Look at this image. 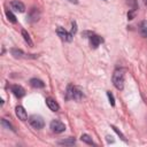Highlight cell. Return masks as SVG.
Listing matches in <instances>:
<instances>
[{"instance_id": "21", "label": "cell", "mask_w": 147, "mask_h": 147, "mask_svg": "<svg viewBox=\"0 0 147 147\" xmlns=\"http://www.w3.org/2000/svg\"><path fill=\"white\" fill-rule=\"evenodd\" d=\"M111 129H113V130H114V131H115V132H116V133H117V134H118V136H119V137L122 138V140H124V141H125V137H124V136L122 134V132H121V131H119V130H118V129H117L116 126L111 125Z\"/></svg>"}, {"instance_id": "18", "label": "cell", "mask_w": 147, "mask_h": 147, "mask_svg": "<svg viewBox=\"0 0 147 147\" xmlns=\"http://www.w3.org/2000/svg\"><path fill=\"white\" fill-rule=\"evenodd\" d=\"M6 16H7L8 21H10L11 23H16V17L10 10H6Z\"/></svg>"}, {"instance_id": "5", "label": "cell", "mask_w": 147, "mask_h": 147, "mask_svg": "<svg viewBox=\"0 0 147 147\" xmlns=\"http://www.w3.org/2000/svg\"><path fill=\"white\" fill-rule=\"evenodd\" d=\"M56 33H57V36H59L63 41H71V40H72V33H69L68 31H65L64 28L59 26V28L56 29Z\"/></svg>"}, {"instance_id": "23", "label": "cell", "mask_w": 147, "mask_h": 147, "mask_svg": "<svg viewBox=\"0 0 147 147\" xmlns=\"http://www.w3.org/2000/svg\"><path fill=\"white\" fill-rule=\"evenodd\" d=\"M134 11H136V10L131 9V10L127 13V18H129V20H133V17H134Z\"/></svg>"}, {"instance_id": "24", "label": "cell", "mask_w": 147, "mask_h": 147, "mask_svg": "<svg viewBox=\"0 0 147 147\" xmlns=\"http://www.w3.org/2000/svg\"><path fill=\"white\" fill-rule=\"evenodd\" d=\"M77 31V25H76V22H72V30H71V33L75 34Z\"/></svg>"}, {"instance_id": "3", "label": "cell", "mask_w": 147, "mask_h": 147, "mask_svg": "<svg viewBox=\"0 0 147 147\" xmlns=\"http://www.w3.org/2000/svg\"><path fill=\"white\" fill-rule=\"evenodd\" d=\"M29 123H30V125H31L32 127H34V129H37V130L42 129L44 125H45V122H44L42 117L39 116V115H32V116H30Z\"/></svg>"}, {"instance_id": "8", "label": "cell", "mask_w": 147, "mask_h": 147, "mask_svg": "<svg viewBox=\"0 0 147 147\" xmlns=\"http://www.w3.org/2000/svg\"><path fill=\"white\" fill-rule=\"evenodd\" d=\"M11 92L16 98H22V96L25 95V90L20 85H13L11 86Z\"/></svg>"}, {"instance_id": "20", "label": "cell", "mask_w": 147, "mask_h": 147, "mask_svg": "<svg viewBox=\"0 0 147 147\" xmlns=\"http://www.w3.org/2000/svg\"><path fill=\"white\" fill-rule=\"evenodd\" d=\"M107 96H108V99H109L110 105L114 107V106H115V99H114V95H113V94H111V93L108 91V92H107Z\"/></svg>"}, {"instance_id": "16", "label": "cell", "mask_w": 147, "mask_h": 147, "mask_svg": "<svg viewBox=\"0 0 147 147\" xmlns=\"http://www.w3.org/2000/svg\"><path fill=\"white\" fill-rule=\"evenodd\" d=\"M22 36H23V38H24V40L29 44V46H33V42H32V40H31V38H30V34L25 31V30H22Z\"/></svg>"}, {"instance_id": "26", "label": "cell", "mask_w": 147, "mask_h": 147, "mask_svg": "<svg viewBox=\"0 0 147 147\" xmlns=\"http://www.w3.org/2000/svg\"><path fill=\"white\" fill-rule=\"evenodd\" d=\"M145 3H146V5H147V0H145Z\"/></svg>"}, {"instance_id": "10", "label": "cell", "mask_w": 147, "mask_h": 147, "mask_svg": "<svg viewBox=\"0 0 147 147\" xmlns=\"http://www.w3.org/2000/svg\"><path fill=\"white\" fill-rule=\"evenodd\" d=\"M88 38H90V44H91V46L93 48H96L102 42V38L99 37V36H96V34H91Z\"/></svg>"}, {"instance_id": "2", "label": "cell", "mask_w": 147, "mask_h": 147, "mask_svg": "<svg viewBox=\"0 0 147 147\" xmlns=\"http://www.w3.org/2000/svg\"><path fill=\"white\" fill-rule=\"evenodd\" d=\"M113 84L114 86L122 91L124 88V72L122 70H116L113 75Z\"/></svg>"}, {"instance_id": "14", "label": "cell", "mask_w": 147, "mask_h": 147, "mask_svg": "<svg viewBox=\"0 0 147 147\" xmlns=\"http://www.w3.org/2000/svg\"><path fill=\"white\" fill-rule=\"evenodd\" d=\"M139 30H140L141 36L145 37V38H147V21H142L140 23V29Z\"/></svg>"}, {"instance_id": "17", "label": "cell", "mask_w": 147, "mask_h": 147, "mask_svg": "<svg viewBox=\"0 0 147 147\" xmlns=\"http://www.w3.org/2000/svg\"><path fill=\"white\" fill-rule=\"evenodd\" d=\"M80 139H82V141H84V142H86V144H88V145H93V140H92V138L88 136V134H82V137H80Z\"/></svg>"}, {"instance_id": "6", "label": "cell", "mask_w": 147, "mask_h": 147, "mask_svg": "<svg viewBox=\"0 0 147 147\" xmlns=\"http://www.w3.org/2000/svg\"><path fill=\"white\" fill-rule=\"evenodd\" d=\"M10 7L13 10L15 11H18V13H23L25 10V6L22 1H18V0H13L10 1Z\"/></svg>"}, {"instance_id": "11", "label": "cell", "mask_w": 147, "mask_h": 147, "mask_svg": "<svg viewBox=\"0 0 147 147\" xmlns=\"http://www.w3.org/2000/svg\"><path fill=\"white\" fill-rule=\"evenodd\" d=\"M46 105L48 106V108H49L52 111H57V110L60 109L59 103H57L53 98H47V99H46Z\"/></svg>"}, {"instance_id": "13", "label": "cell", "mask_w": 147, "mask_h": 147, "mask_svg": "<svg viewBox=\"0 0 147 147\" xmlns=\"http://www.w3.org/2000/svg\"><path fill=\"white\" fill-rule=\"evenodd\" d=\"M75 142H76V139L75 138H67V139H62V140H59L57 141L59 145H67V146L75 145Z\"/></svg>"}, {"instance_id": "9", "label": "cell", "mask_w": 147, "mask_h": 147, "mask_svg": "<svg viewBox=\"0 0 147 147\" xmlns=\"http://www.w3.org/2000/svg\"><path fill=\"white\" fill-rule=\"evenodd\" d=\"M15 110H16V116L18 117V119H21V121H26L28 119V114H26L25 109L22 106H17L15 108Z\"/></svg>"}, {"instance_id": "25", "label": "cell", "mask_w": 147, "mask_h": 147, "mask_svg": "<svg viewBox=\"0 0 147 147\" xmlns=\"http://www.w3.org/2000/svg\"><path fill=\"white\" fill-rule=\"evenodd\" d=\"M68 1H70L72 3H78V0H68Z\"/></svg>"}, {"instance_id": "1", "label": "cell", "mask_w": 147, "mask_h": 147, "mask_svg": "<svg viewBox=\"0 0 147 147\" xmlns=\"http://www.w3.org/2000/svg\"><path fill=\"white\" fill-rule=\"evenodd\" d=\"M83 96H84V95H83V92H82L78 87L72 86V85H69V86H68L67 95H65V98H67L68 100H69V99H74V100H76V101H80Z\"/></svg>"}, {"instance_id": "12", "label": "cell", "mask_w": 147, "mask_h": 147, "mask_svg": "<svg viewBox=\"0 0 147 147\" xmlns=\"http://www.w3.org/2000/svg\"><path fill=\"white\" fill-rule=\"evenodd\" d=\"M30 85L32 87H34V88H42L45 86L44 82L40 80V79H38V78H31L30 79Z\"/></svg>"}, {"instance_id": "4", "label": "cell", "mask_w": 147, "mask_h": 147, "mask_svg": "<svg viewBox=\"0 0 147 147\" xmlns=\"http://www.w3.org/2000/svg\"><path fill=\"white\" fill-rule=\"evenodd\" d=\"M49 126H51V130H52L53 132H55V133H61V132H63V131L65 130V125H64L62 122L57 121V119L52 121Z\"/></svg>"}, {"instance_id": "15", "label": "cell", "mask_w": 147, "mask_h": 147, "mask_svg": "<svg viewBox=\"0 0 147 147\" xmlns=\"http://www.w3.org/2000/svg\"><path fill=\"white\" fill-rule=\"evenodd\" d=\"M10 53H11V55L14 56V57H23V55H24V52L22 51V49H18V48H11V51H10Z\"/></svg>"}, {"instance_id": "19", "label": "cell", "mask_w": 147, "mask_h": 147, "mask_svg": "<svg viewBox=\"0 0 147 147\" xmlns=\"http://www.w3.org/2000/svg\"><path fill=\"white\" fill-rule=\"evenodd\" d=\"M126 5H127L129 7H131V9H133V10H136L137 7H138L137 0H126Z\"/></svg>"}, {"instance_id": "7", "label": "cell", "mask_w": 147, "mask_h": 147, "mask_svg": "<svg viewBox=\"0 0 147 147\" xmlns=\"http://www.w3.org/2000/svg\"><path fill=\"white\" fill-rule=\"evenodd\" d=\"M40 17V11L37 9V8H31V10L29 11V15H28V20L30 22H37Z\"/></svg>"}, {"instance_id": "22", "label": "cell", "mask_w": 147, "mask_h": 147, "mask_svg": "<svg viewBox=\"0 0 147 147\" xmlns=\"http://www.w3.org/2000/svg\"><path fill=\"white\" fill-rule=\"evenodd\" d=\"M1 123H2V125H3V126H7L8 129H10V130H13V131H14V129H13V126L10 125V123H7L5 118H2V121H1Z\"/></svg>"}]
</instances>
